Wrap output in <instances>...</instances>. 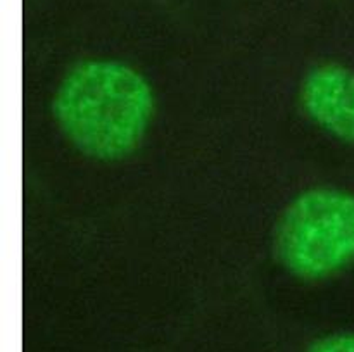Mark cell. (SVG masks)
Returning <instances> with one entry per match:
<instances>
[{"mask_svg":"<svg viewBox=\"0 0 354 352\" xmlns=\"http://www.w3.org/2000/svg\"><path fill=\"white\" fill-rule=\"evenodd\" d=\"M306 352H354V333H337L322 337Z\"/></svg>","mask_w":354,"mask_h":352,"instance_id":"obj_4","label":"cell"},{"mask_svg":"<svg viewBox=\"0 0 354 352\" xmlns=\"http://www.w3.org/2000/svg\"><path fill=\"white\" fill-rule=\"evenodd\" d=\"M308 117L334 138L354 144V71L337 62L315 66L301 83Z\"/></svg>","mask_w":354,"mask_h":352,"instance_id":"obj_3","label":"cell"},{"mask_svg":"<svg viewBox=\"0 0 354 352\" xmlns=\"http://www.w3.org/2000/svg\"><path fill=\"white\" fill-rule=\"evenodd\" d=\"M275 254L290 275L324 280L354 262V193L332 186L301 192L275 228Z\"/></svg>","mask_w":354,"mask_h":352,"instance_id":"obj_2","label":"cell"},{"mask_svg":"<svg viewBox=\"0 0 354 352\" xmlns=\"http://www.w3.org/2000/svg\"><path fill=\"white\" fill-rule=\"evenodd\" d=\"M154 110V90L145 76L111 59H86L73 66L52 102L66 138L83 154L109 162L137 150Z\"/></svg>","mask_w":354,"mask_h":352,"instance_id":"obj_1","label":"cell"}]
</instances>
